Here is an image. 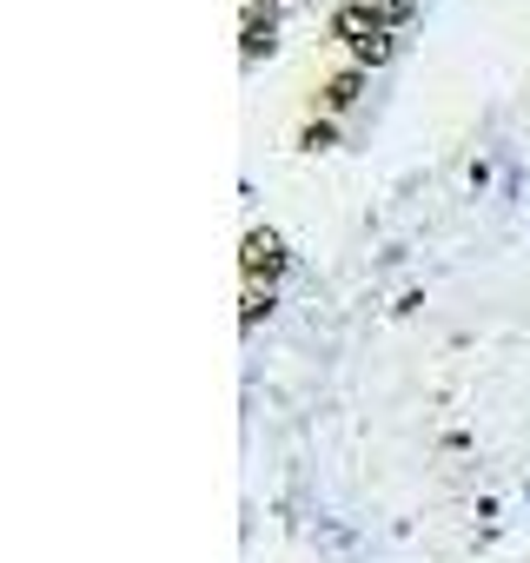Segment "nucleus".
<instances>
[{"label":"nucleus","instance_id":"nucleus-4","mask_svg":"<svg viewBox=\"0 0 530 563\" xmlns=\"http://www.w3.org/2000/svg\"><path fill=\"white\" fill-rule=\"evenodd\" d=\"M358 87H365V80H358V74H339V80H332V87H325V107H332V113H345V107H352V100H358Z\"/></svg>","mask_w":530,"mask_h":563},{"label":"nucleus","instance_id":"nucleus-6","mask_svg":"<svg viewBox=\"0 0 530 563\" xmlns=\"http://www.w3.org/2000/svg\"><path fill=\"white\" fill-rule=\"evenodd\" d=\"M411 8H418V0H378V14H385V21H405Z\"/></svg>","mask_w":530,"mask_h":563},{"label":"nucleus","instance_id":"nucleus-1","mask_svg":"<svg viewBox=\"0 0 530 563\" xmlns=\"http://www.w3.org/2000/svg\"><path fill=\"white\" fill-rule=\"evenodd\" d=\"M332 34H339L365 67H378V60L391 54V21L378 14V0H352V8H339V14H332Z\"/></svg>","mask_w":530,"mask_h":563},{"label":"nucleus","instance_id":"nucleus-2","mask_svg":"<svg viewBox=\"0 0 530 563\" xmlns=\"http://www.w3.org/2000/svg\"><path fill=\"white\" fill-rule=\"evenodd\" d=\"M239 265H245V278H252V286H258V278H273V272L286 265V245H279V232H265V225H258V232H245V258H239Z\"/></svg>","mask_w":530,"mask_h":563},{"label":"nucleus","instance_id":"nucleus-3","mask_svg":"<svg viewBox=\"0 0 530 563\" xmlns=\"http://www.w3.org/2000/svg\"><path fill=\"white\" fill-rule=\"evenodd\" d=\"M273 34H279V14H273V8H258V0H252V8H245V60L273 54V47H279Z\"/></svg>","mask_w":530,"mask_h":563},{"label":"nucleus","instance_id":"nucleus-5","mask_svg":"<svg viewBox=\"0 0 530 563\" xmlns=\"http://www.w3.org/2000/svg\"><path fill=\"white\" fill-rule=\"evenodd\" d=\"M258 312H273V292L252 286V292H245V325H258Z\"/></svg>","mask_w":530,"mask_h":563}]
</instances>
